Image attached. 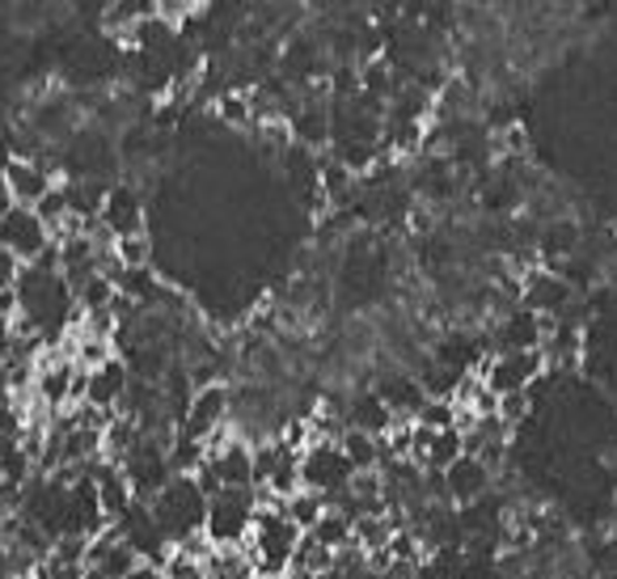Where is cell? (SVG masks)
<instances>
[{"label":"cell","mask_w":617,"mask_h":579,"mask_svg":"<svg viewBox=\"0 0 617 579\" xmlns=\"http://www.w3.org/2000/svg\"><path fill=\"white\" fill-rule=\"evenodd\" d=\"M152 525L161 529V537L170 541V550L191 533H203L208 520V495L199 491L195 473H173L170 482L149 499Z\"/></svg>","instance_id":"obj_1"},{"label":"cell","mask_w":617,"mask_h":579,"mask_svg":"<svg viewBox=\"0 0 617 579\" xmlns=\"http://www.w3.org/2000/svg\"><path fill=\"white\" fill-rule=\"evenodd\" d=\"M300 537L305 533L283 512H255V529H250L246 550L255 558L258 576H283L292 567Z\"/></svg>","instance_id":"obj_2"},{"label":"cell","mask_w":617,"mask_h":579,"mask_svg":"<svg viewBox=\"0 0 617 579\" xmlns=\"http://www.w3.org/2000/svg\"><path fill=\"white\" fill-rule=\"evenodd\" d=\"M255 487L246 491H216L208 499V520H203V533L212 541L216 550H237L250 541V529H255Z\"/></svg>","instance_id":"obj_3"},{"label":"cell","mask_w":617,"mask_h":579,"mask_svg":"<svg viewBox=\"0 0 617 579\" xmlns=\"http://www.w3.org/2000/svg\"><path fill=\"white\" fill-rule=\"evenodd\" d=\"M4 178V191H9V203L13 208H39L43 194L60 182L56 178V166H47V157H9V166L0 170Z\"/></svg>","instance_id":"obj_4"},{"label":"cell","mask_w":617,"mask_h":579,"mask_svg":"<svg viewBox=\"0 0 617 579\" xmlns=\"http://www.w3.org/2000/svg\"><path fill=\"white\" fill-rule=\"evenodd\" d=\"M347 482H351V466L339 452V445H309L300 452V487L305 491L326 495V503H330L335 495L347 491Z\"/></svg>","instance_id":"obj_5"},{"label":"cell","mask_w":617,"mask_h":579,"mask_svg":"<svg viewBox=\"0 0 617 579\" xmlns=\"http://www.w3.org/2000/svg\"><path fill=\"white\" fill-rule=\"evenodd\" d=\"M541 368H546L541 351H499L495 360H487V365L474 368V372L482 377V386L490 393L504 398V393H525L541 377Z\"/></svg>","instance_id":"obj_6"},{"label":"cell","mask_w":617,"mask_h":579,"mask_svg":"<svg viewBox=\"0 0 617 579\" xmlns=\"http://www.w3.org/2000/svg\"><path fill=\"white\" fill-rule=\"evenodd\" d=\"M47 246H51V233L30 208H9L4 212V220H0V250L4 254H13L22 267H34L47 254Z\"/></svg>","instance_id":"obj_7"},{"label":"cell","mask_w":617,"mask_h":579,"mask_svg":"<svg viewBox=\"0 0 617 579\" xmlns=\"http://www.w3.org/2000/svg\"><path fill=\"white\" fill-rule=\"evenodd\" d=\"M229 410H233V398H229V386H208L195 389L191 407L178 423V436H187L195 445H208L216 431L229 423Z\"/></svg>","instance_id":"obj_8"},{"label":"cell","mask_w":617,"mask_h":579,"mask_svg":"<svg viewBox=\"0 0 617 579\" xmlns=\"http://www.w3.org/2000/svg\"><path fill=\"white\" fill-rule=\"evenodd\" d=\"M98 224H102L115 241H119V237H131V233H145V199H140V191L128 187V182H115V187H107V199H102V216H98Z\"/></svg>","instance_id":"obj_9"},{"label":"cell","mask_w":617,"mask_h":579,"mask_svg":"<svg viewBox=\"0 0 617 579\" xmlns=\"http://www.w3.org/2000/svg\"><path fill=\"white\" fill-rule=\"evenodd\" d=\"M575 301V288L567 283L563 276H554V271H533L525 279V309H529L533 318H558V313H567Z\"/></svg>","instance_id":"obj_10"},{"label":"cell","mask_w":617,"mask_h":579,"mask_svg":"<svg viewBox=\"0 0 617 579\" xmlns=\"http://www.w3.org/2000/svg\"><path fill=\"white\" fill-rule=\"evenodd\" d=\"M128 386H131L128 365L115 356V360H107L102 368L86 372V407L102 410V415H115L119 402L128 398Z\"/></svg>","instance_id":"obj_11"},{"label":"cell","mask_w":617,"mask_h":579,"mask_svg":"<svg viewBox=\"0 0 617 579\" xmlns=\"http://www.w3.org/2000/svg\"><path fill=\"white\" fill-rule=\"evenodd\" d=\"M89 478H93V491H98L102 520H107V525L123 520V516L131 512V503H136V495H131L123 470H119V466H110V461H93V466H89Z\"/></svg>","instance_id":"obj_12"},{"label":"cell","mask_w":617,"mask_h":579,"mask_svg":"<svg viewBox=\"0 0 617 579\" xmlns=\"http://www.w3.org/2000/svg\"><path fill=\"white\" fill-rule=\"evenodd\" d=\"M487 487H490V470L478 457H469V452L445 470V495L452 503H474V499L487 495Z\"/></svg>","instance_id":"obj_13"},{"label":"cell","mask_w":617,"mask_h":579,"mask_svg":"<svg viewBox=\"0 0 617 579\" xmlns=\"http://www.w3.org/2000/svg\"><path fill=\"white\" fill-rule=\"evenodd\" d=\"M495 339L504 351H541V339H546V318H533L529 309H516L508 313L499 330H495Z\"/></svg>","instance_id":"obj_14"},{"label":"cell","mask_w":617,"mask_h":579,"mask_svg":"<svg viewBox=\"0 0 617 579\" xmlns=\"http://www.w3.org/2000/svg\"><path fill=\"white\" fill-rule=\"evenodd\" d=\"M347 428L368 431V436H377V440H381L385 431L394 428V415H389V407H385L377 393H360V398L347 407Z\"/></svg>","instance_id":"obj_15"},{"label":"cell","mask_w":617,"mask_h":579,"mask_svg":"<svg viewBox=\"0 0 617 579\" xmlns=\"http://www.w3.org/2000/svg\"><path fill=\"white\" fill-rule=\"evenodd\" d=\"M305 537H314L321 550H330V555H342L351 546V516L342 512V508H326L321 520Z\"/></svg>","instance_id":"obj_16"},{"label":"cell","mask_w":617,"mask_h":579,"mask_svg":"<svg viewBox=\"0 0 617 579\" xmlns=\"http://www.w3.org/2000/svg\"><path fill=\"white\" fill-rule=\"evenodd\" d=\"M339 452L347 457V466H351V473L360 470H381L377 461H381V440L377 436H368V431H342L339 436Z\"/></svg>","instance_id":"obj_17"},{"label":"cell","mask_w":617,"mask_h":579,"mask_svg":"<svg viewBox=\"0 0 617 579\" xmlns=\"http://www.w3.org/2000/svg\"><path fill=\"white\" fill-rule=\"evenodd\" d=\"M466 457V436L457 428H448V431H436L431 436V445H427V452H424V466L431 473H445L452 461H461Z\"/></svg>","instance_id":"obj_18"},{"label":"cell","mask_w":617,"mask_h":579,"mask_svg":"<svg viewBox=\"0 0 617 579\" xmlns=\"http://www.w3.org/2000/svg\"><path fill=\"white\" fill-rule=\"evenodd\" d=\"M335 558L339 555L321 550L314 537H300V546H297V555H292V567H288V571H297V576H305V579H326L330 571H335Z\"/></svg>","instance_id":"obj_19"},{"label":"cell","mask_w":617,"mask_h":579,"mask_svg":"<svg viewBox=\"0 0 617 579\" xmlns=\"http://www.w3.org/2000/svg\"><path fill=\"white\" fill-rule=\"evenodd\" d=\"M330 503H326V495H318V491H297L288 503H283V516L297 525L300 533H309L314 525L321 520V512H326Z\"/></svg>","instance_id":"obj_20"},{"label":"cell","mask_w":617,"mask_h":579,"mask_svg":"<svg viewBox=\"0 0 617 579\" xmlns=\"http://www.w3.org/2000/svg\"><path fill=\"white\" fill-rule=\"evenodd\" d=\"M110 254H115V262H119L123 271H149V262H152V241H149V233L119 237V241L110 246Z\"/></svg>","instance_id":"obj_21"},{"label":"cell","mask_w":617,"mask_h":579,"mask_svg":"<svg viewBox=\"0 0 617 579\" xmlns=\"http://www.w3.org/2000/svg\"><path fill=\"white\" fill-rule=\"evenodd\" d=\"M575 250H579V229H575L571 220H558V224H550V229L541 233V258L563 262V258H571Z\"/></svg>","instance_id":"obj_22"},{"label":"cell","mask_w":617,"mask_h":579,"mask_svg":"<svg viewBox=\"0 0 617 579\" xmlns=\"http://www.w3.org/2000/svg\"><path fill=\"white\" fill-rule=\"evenodd\" d=\"M415 423H419V428H431V431L457 428V407L445 402V398H427L424 407L415 410Z\"/></svg>","instance_id":"obj_23"},{"label":"cell","mask_w":617,"mask_h":579,"mask_svg":"<svg viewBox=\"0 0 617 579\" xmlns=\"http://www.w3.org/2000/svg\"><path fill=\"white\" fill-rule=\"evenodd\" d=\"M292 128H297L300 140H309V144L318 140V144H326V136H330V114L309 102V107H305L297 119H292Z\"/></svg>","instance_id":"obj_24"},{"label":"cell","mask_w":617,"mask_h":579,"mask_svg":"<svg viewBox=\"0 0 617 579\" xmlns=\"http://www.w3.org/2000/svg\"><path fill=\"white\" fill-rule=\"evenodd\" d=\"M216 114H220L225 123H233V128L250 123V93H225V98L216 102Z\"/></svg>","instance_id":"obj_25"},{"label":"cell","mask_w":617,"mask_h":579,"mask_svg":"<svg viewBox=\"0 0 617 579\" xmlns=\"http://www.w3.org/2000/svg\"><path fill=\"white\" fill-rule=\"evenodd\" d=\"M529 415V389L525 393H504L499 398V419H504V428L516 423V419H525Z\"/></svg>","instance_id":"obj_26"},{"label":"cell","mask_w":617,"mask_h":579,"mask_svg":"<svg viewBox=\"0 0 617 579\" xmlns=\"http://www.w3.org/2000/svg\"><path fill=\"white\" fill-rule=\"evenodd\" d=\"M22 271L26 267L18 262V258L0 250V292H13V288H18V279H22Z\"/></svg>","instance_id":"obj_27"},{"label":"cell","mask_w":617,"mask_h":579,"mask_svg":"<svg viewBox=\"0 0 617 579\" xmlns=\"http://www.w3.org/2000/svg\"><path fill=\"white\" fill-rule=\"evenodd\" d=\"M123 579H166V562H145V558H140Z\"/></svg>","instance_id":"obj_28"},{"label":"cell","mask_w":617,"mask_h":579,"mask_svg":"<svg viewBox=\"0 0 617 579\" xmlns=\"http://www.w3.org/2000/svg\"><path fill=\"white\" fill-rule=\"evenodd\" d=\"M255 579H292V576H288V571H283V576H255Z\"/></svg>","instance_id":"obj_29"}]
</instances>
